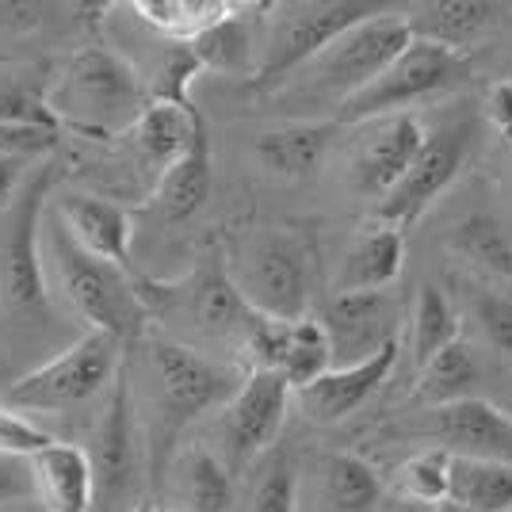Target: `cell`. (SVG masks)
<instances>
[{"label":"cell","instance_id":"obj_46","mask_svg":"<svg viewBox=\"0 0 512 512\" xmlns=\"http://www.w3.org/2000/svg\"><path fill=\"white\" fill-rule=\"evenodd\" d=\"M130 512H165V509H157L153 501H142V505H134V509H130Z\"/></svg>","mask_w":512,"mask_h":512},{"label":"cell","instance_id":"obj_10","mask_svg":"<svg viewBox=\"0 0 512 512\" xmlns=\"http://www.w3.org/2000/svg\"><path fill=\"white\" fill-rule=\"evenodd\" d=\"M92 474H96V512H130L142 505V482H150V459H146V440L138 425V406H134V379H130V352L127 367L104 398V413L92 432Z\"/></svg>","mask_w":512,"mask_h":512},{"label":"cell","instance_id":"obj_39","mask_svg":"<svg viewBox=\"0 0 512 512\" xmlns=\"http://www.w3.org/2000/svg\"><path fill=\"white\" fill-rule=\"evenodd\" d=\"M50 444H54V436L43 432V425H35L31 417L0 406V455L31 459V455H39V451L50 448Z\"/></svg>","mask_w":512,"mask_h":512},{"label":"cell","instance_id":"obj_7","mask_svg":"<svg viewBox=\"0 0 512 512\" xmlns=\"http://www.w3.org/2000/svg\"><path fill=\"white\" fill-rule=\"evenodd\" d=\"M386 8L363 0H306V4H268L264 39H260V69L253 85L260 92L283 88L299 69L333 46L356 23L379 16Z\"/></svg>","mask_w":512,"mask_h":512},{"label":"cell","instance_id":"obj_1","mask_svg":"<svg viewBox=\"0 0 512 512\" xmlns=\"http://www.w3.org/2000/svg\"><path fill=\"white\" fill-rule=\"evenodd\" d=\"M138 352V371L142 383L134 386V406H138V425L146 440V459H150V482H165L172 459L180 455L184 432L203 421L214 409H226V402L237 394L245 371L237 363H226L207 352H195L188 344L172 341L157 329H146L142 341L130 344ZM130 371V379H134Z\"/></svg>","mask_w":512,"mask_h":512},{"label":"cell","instance_id":"obj_17","mask_svg":"<svg viewBox=\"0 0 512 512\" xmlns=\"http://www.w3.org/2000/svg\"><path fill=\"white\" fill-rule=\"evenodd\" d=\"M299 512H383V478L348 451H314L299 467Z\"/></svg>","mask_w":512,"mask_h":512},{"label":"cell","instance_id":"obj_5","mask_svg":"<svg viewBox=\"0 0 512 512\" xmlns=\"http://www.w3.org/2000/svg\"><path fill=\"white\" fill-rule=\"evenodd\" d=\"M241 291V299L256 314L279 321H299L314 314V276L318 256L314 245L295 230L264 226L245 234L234 253L222 260Z\"/></svg>","mask_w":512,"mask_h":512},{"label":"cell","instance_id":"obj_29","mask_svg":"<svg viewBox=\"0 0 512 512\" xmlns=\"http://www.w3.org/2000/svg\"><path fill=\"white\" fill-rule=\"evenodd\" d=\"M237 4L226 0H130L127 12L157 31L165 43H195L214 23H222Z\"/></svg>","mask_w":512,"mask_h":512},{"label":"cell","instance_id":"obj_25","mask_svg":"<svg viewBox=\"0 0 512 512\" xmlns=\"http://www.w3.org/2000/svg\"><path fill=\"white\" fill-rule=\"evenodd\" d=\"M234 470L211 448H180L169 467V512H230L234 505Z\"/></svg>","mask_w":512,"mask_h":512},{"label":"cell","instance_id":"obj_15","mask_svg":"<svg viewBox=\"0 0 512 512\" xmlns=\"http://www.w3.org/2000/svg\"><path fill=\"white\" fill-rule=\"evenodd\" d=\"M291 402L295 390L287 386V379L272 371H245L237 394L222 409V448L230 455V470L249 467L276 444Z\"/></svg>","mask_w":512,"mask_h":512},{"label":"cell","instance_id":"obj_22","mask_svg":"<svg viewBox=\"0 0 512 512\" xmlns=\"http://www.w3.org/2000/svg\"><path fill=\"white\" fill-rule=\"evenodd\" d=\"M337 127V119H287L256 134L253 157L276 180H306L329 157Z\"/></svg>","mask_w":512,"mask_h":512},{"label":"cell","instance_id":"obj_11","mask_svg":"<svg viewBox=\"0 0 512 512\" xmlns=\"http://www.w3.org/2000/svg\"><path fill=\"white\" fill-rule=\"evenodd\" d=\"M58 184V161L31 169L20 199L0 214V302L8 310H46L43 211Z\"/></svg>","mask_w":512,"mask_h":512},{"label":"cell","instance_id":"obj_47","mask_svg":"<svg viewBox=\"0 0 512 512\" xmlns=\"http://www.w3.org/2000/svg\"><path fill=\"white\" fill-rule=\"evenodd\" d=\"M440 512H463V509H455V505H440Z\"/></svg>","mask_w":512,"mask_h":512},{"label":"cell","instance_id":"obj_9","mask_svg":"<svg viewBox=\"0 0 512 512\" xmlns=\"http://www.w3.org/2000/svg\"><path fill=\"white\" fill-rule=\"evenodd\" d=\"M467 77V54L413 39L371 85L356 92L352 100H344L333 111V119L341 127H360V123L386 119V115H413L417 104H425L432 96H444V92H455L459 85H467Z\"/></svg>","mask_w":512,"mask_h":512},{"label":"cell","instance_id":"obj_38","mask_svg":"<svg viewBox=\"0 0 512 512\" xmlns=\"http://www.w3.org/2000/svg\"><path fill=\"white\" fill-rule=\"evenodd\" d=\"M470 306H474V314H478V325H482L486 341H490L505 360H512V295L490 291V287H474Z\"/></svg>","mask_w":512,"mask_h":512},{"label":"cell","instance_id":"obj_4","mask_svg":"<svg viewBox=\"0 0 512 512\" xmlns=\"http://www.w3.org/2000/svg\"><path fill=\"white\" fill-rule=\"evenodd\" d=\"M43 245L65 306L81 321H88V329L111 333L127 348L142 341V333L150 329V314H146V302L138 291V279H142L138 272H123L100 256L85 253L65 234L58 218L46 222Z\"/></svg>","mask_w":512,"mask_h":512},{"label":"cell","instance_id":"obj_34","mask_svg":"<svg viewBox=\"0 0 512 512\" xmlns=\"http://www.w3.org/2000/svg\"><path fill=\"white\" fill-rule=\"evenodd\" d=\"M394 490L406 501H417V505H448L451 497V455L444 448H425L417 451L413 459H406L398 467V478H394Z\"/></svg>","mask_w":512,"mask_h":512},{"label":"cell","instance_id":"obj_12","mask_svg":"<svg viewBox=\"0 0 512 512\" xmlns=\"http://www.w3.org/2000/svg\"><path fill=\"white\" fill-rule=\"evenodd\" d=\"M360 134L344 153V184L348 192L383 203L386 195L402 184L417 153L425 150L428 130L417 115H386L360 123Z\"/></svg>","mask_w":512,"mask_h":512},{"label":"cell","instance_id":"obj_40","mask_svg":"<svg viewBox=\"0 0 512 512\" xmlns=\"http://www.w3.org/2000/svg\"><path fill=\"white\" fill-rule=\"evenodd\" d=\"M12 501H35L31 470H27V459L0 455V509L12 505Z\"/></svg>","mask_w":512,"mask_h":512},{"label":"cell","instance_id":"obj_27","mask_svg":"<svg viewBox=\"0 0 512 512\" xmlns=\"http://www.w3.org/2000/svg\"><path fill=\"white\" fill-rule=\"evenodd\" d=\"M409 31L417 43H432L467 54L497 20V4L490 0H432V4H417L406 12Z\"/></svg>","mask_w":512,"mask_h":512},{"label":"cell","instance_id":"obj_36","mask_svg":"<svg viewBox=\"0 0 512 512\" xmlns=\"http://www.w3.org/2000/svg\"><path fill=\"white\" fill-rule=\"evenodd\" d=\"M199 73H203V62L195 58L192 46H188V43H169V46H165V54H161V62H157V69H153V77H146V85H150L153 100L192 107L188 88H192V81L199 77Z\"/></svg>","mask_w":512,"mask_h":512},{"label":"cell","instance_id":"obj_3","mask_svg":"<svg viewBox=\"0 0 512 512\" xmlns=\"http://www.w3.org/2000/svg\"><path fill=\"white\" fill-rule=\"evenodd\" d=\"M138 291L157 333L207 356H214L211 348H230L241 360L256 310L241 299L222 260H207L180 279H138Z\"/></svg>","mask_w":512,"mask_h":512},{"label":"cell","instance_id":"obj_31","mask_svg":"<svg viewBox=\"0 0 512 512\" xmlns=\"http://www.w3.org/2000/svg\"><path fill=\"white\" fill-rule=\"evenodd\" d=\"M448 505L463 512H512V467L490 459H451Z\"/></svg>","mask_w":512,"mask_h":512},{"label":"cell","instance_id":"obj_32","mask_svg":"<svg viewBox=\"0 0 512 512\" xmlns=\"http://www.w3.org/2000/svg\"><path fill=\"white\" fill-rule=\"evenodd\" d=\"M478 375H482V371H478L474 352L459 341V344H451V348H444L440 356H432V360L417 371V390H413V398L428 409L463 402V398H474L470 386L478 383Z\"/></svg>","mask_w":512,"mask_h":512},{"label":"cell","instance_id":"obj_13","mask_svg":"<svg viewBox=\"0 0 512 512\" xmlns=\"http://www.w3.org/2000/svg\"><path fill=\"white\" fill-rule=\"evenodd\" d=\"M237 363H241V371H272L279 379H287L291 390H302L333 367V348H329L318 314L299 321L256 314Z\"/></svg>","mask_w":512,"mask_h":512},{"label":"cell","instance_id":"obj_6","mask_svg":"<svg viewBox=\"0 0 512 512\" xmlns=\"http://www.w3.org/2000/svg\"><path fill=\"white\" fill-rule=\"evenodd\" d=\"M127 344L111 333L88 329L81 341H73L54 360L39 363L23 379L8 386L4 409L12 413H65V409L88 406L92 398H107L119 371L127 367Z\"/></svg>","mask_w":512,"mask_h":512},{"label":"cell","instance_id":"obj_45","mask_svg":"<svg viewBox=\"0 0 512 512\" xmlns=\"http://www.w3.org/2000/svg\"><path fill=\"white\" fill-rule=\"evenodd\" d=\"M383 512H440V509H432V505H417V501H406V497H398V501L383 505Z\"/></svg>","mask_w":512,"mask_h":512},{"label":"cell","instance_id":"obj_23","mask_svg":"<svg viewBox=\"0 0 512 512\" xmlns=\"http://www.w3.org/2000/svg\"><path fill=\"white\" fill-rule=\"evenodd\" d=\"M406 268V230L371 222L348 249L333 272L329 295H363V291H390Z\"/></svg>","mask_w":512,"mask_h":512},{"label":"cell","instance_id":"obj_21","mask_svg":"<svg viewBox=\"0 0 512 512\" xmlns=\"http://www.w3.org/2000/svg\"><path fill=\"white\" fill-rule=\"evenodd\" d=\"M207 130L203 115L192 107H180V104H165V100H153L146 107V115L134 123L123 146L130 150V157L142 165V169L153 176V184L165 176V172L192 150L199 142V134Z\"/></svg>","mask_w":512,"mask_h":512},{"label":"cell","instance_id":"obj_33","mask_svg":"<svg viewBox=\"0 0 512 512\" xmlns=\"http://www.w3.org/2000/svg\"><path fill=\"white\" fill-rule=\"evenodd\" d=\"M409 341H413L417 371H421L432 356H440L444 348L463 341V321L455 314V306H451L448 295H444L440 287H432V283H425V287L417 291L413 318H409Z\"/></svg>","mask_w":512,"mask_h":512},{"label":"cell","instance_id":"obj_37","mask_svg":"<svg viewBox=\"0 0 512 512\" xmlns=\"http://www.w3.org/2000/svg\"><path fill=\"white\" fill-rule=\"evenodd\" d=\"M245 512H299V478H295V467L291 463H268L260 482L249 493V505Z\"/></svg>","mask_w":512,"mask_h":512},{"label":"cell","instance_id":"obj_43","mask_svg":"<svg viewBox=\"0 0 512 512\" xmlns=\"http://www.w3.org/2000/svg\"><path fill=\"white\" fill-rule=\"evenodd\" d=\"M39 4H0V31H27V27H39L43 23Z\"/></svg>","mask_w":512,"mask_h":512},{"label":"cell","instance_id":"obj_30","mask_svg":"<svg viewBox=\"0 0 512 512\" xmlns=\"http://www.w3.org/2000/svg\"><path fill=\"white\" fill-rule=\"evenodd\" d=\"M448 249L455 256H463L470 268H478L482 276L512 287V237L505 234V226L493 214L474 211L467 218H459L451 226Z\"/></svg>","mask_w":512,"mask_h":512},{"label":"cell","instance_id":"obj_18","mask_svg":"<svg viewBox=\"0 0 512 512\" xmlns=\"http://www.w3.org/2000/svg\"><path fill=\"white\" fill-rule=\"evenodd\" d=\"M428 432L451 459H490L512 467V417L486 398H463L428 409Z\"/></svg>","mask_w":512,"mask_h":512},{"label":"cell","instance_id":"obj_20","mask_svg":"<svg viewBox=\"0 0 512 512\" xmlns=\"http://www.w3.org/2000/svg\"><path fill=\"white\" fill-rule=\"evenodd\" d=\"M54 218L85 253L100 256L123 272H134V260H130L134 218L127 207L92 192H62L54 199Z\"/></svg>","mask_w":512,"mask_h":512},{"label":"cell","instance_id":"obj_28","mask_svg":"<svg viewBox=\"0 0 512 512\" xmlns=\"http://www.w3.org/2000/svg\"><path fill=\"white\" fill-rule=\"evenodd\" d=\"M207 195H211V138L203 130L192 150L153 184L150 207L161 222H188L192 214L203 211Z\"/></svg>","mask_w":512,"mask_h":512},{"label":"cell","instance_id":"obj_14","mask_svg":"<svg viewBox=\"0 0 512 512\" xmlns=\"http://www.w3.org/2000/svg\"><path fill=\"white\" fill-rule=\"evenodd\" d=\"M467 153H470L467 119H455V123H444V127L428 130L425 150L417 153V161L409 165V172L402 176V184L386 195L383 203H375V218L386 222V226L409 230V226L455 184V176L467 165Z\"/></svg>","mask_w":512,"mask_h":512},{"label":"cell","instance_id":"obj_42","mask_svg":"<svg viewBox=\"0 0 512 512\" xmlns=\"http://www.w3.org/2000/svg\"><path fill=\"white\" fill-rule=\"evenodd\" d=\"M486 119L501 138H512V77H501L486 88Z\"/></svg>","mask_w":512,"mask_h":512},{"label":"cell","instance_id":"obj_35","mask_svg":"<svg viewBox=\"0 0 512 512\" xmlns=\"http://www.w3.org/2000/svg\"><path fill=\"white\" fill-rule=\"evenodd\" d=\"M62 146V127L54 119H4L0 123V161H54Z\"/></svg>","mask_w":512,"mask_h":512},{"label":"cell","instance_id":"obj_24","mask_svg":"<svg viewBox=\"0 0 512 512\" xmlns=\"http://www.w3.org/2000/svg\"><path fill=\"white\" fill-rule=\"evenodd\" d=\"M27 470L43 512H96V474L88 448L54 440L27 459Z\"/></svg>","mask_w":512,"mask_h":512},{"label":"cell","instance_id":"obj_26","mask_svg":"<svg viewBox=\"0 0 512 512\" xmlns=\"http://www.w3.org/2000/svg\"><path fill=\"white\" fill-rule=\"evenodd\" d=\"M260 8L264 4H237L226 20L214 23L207 35L188 43L203 69L253 81L260 69V39H264V16H253Z\"/></svg>","mask_w":512,"mask_h":512},{"label":"cell","instance_id":"obj_16","mask_svg":"<svg viewBox=\"0 0 512 512\" xmlns=\"http://www.w3.org/2000/svg\"><path fill=\"white\" fill-rule=\"evenodd\" d=\"M318 321L333 348V367H352L398 344L402 314L390 291H363V295H329L321 302Z\"/></svg>","mask_w":512,"mask_h":512},{"label":"cell","instance_id":"obj_44","mask_svg":"<svg viewBox=\"0 0 512 512\" xmlns=\"http://www.w3.org/2000/svg\"><path fill=\"white\" fill-rule=\"evenodd\" d=\"M27 176H31V172L23 169L20 161H0V214L8 211L16 199H20Z\"/></svg>","mask_w":512,"mask_h":512},{"label":"cell","instance_id":"obj_2","mask_svg":"<svg viewBox=\"0 0 512 512\" xmlns=\"http://www.w3.org/2000/svg\"><path fill=\"white\" fill-rule=\"evenodd\" d=\"M50 119L96 142H123L153 104L146 77L119 50L92 43L77 50L43 92Z\"/></svg>","mask_w":512,"mask_h":512},{"label":"cell","instance_id":"obj_41","mask_svg":"<svg viewBox=\"0 0 512 512\" xmlns=\"http://www.w3.org/2000/svg\"><path fill=\"white\" fill-rule=\"evenodd\" d=\"M4 119H50L46 100L27 92L23 85H4L0 81V123Z\"/></svg>","mask_w":512,"mask_h":512},{"label":"cell","instance_id":"obj_8","mask_svg":"<svg viewBox=\"0 0 512 512\" xmlns=\"http://www.w3.org/2000/svg\"><path fill=\"white\" fill-rule=\"evenodd\" d=\"M409 43H413V31H409L406 12H379L371 20L356 23L352 31H344L337 43L325 46L314 62L299 69L295 73L299 81L291 85V92L341 107L344 100H352L356 92L371 85Z\"/></svg>","mask_w":512,"mask_h":512},{"label":"cell","instance_id":"obj_19","mask_svg":"<svg viewBox=\"0 0 512 512\" xmlns=\"http://www.w3.org/2000/svg\"><path fill=\"white\" fill-rule=\"evenodd\" d=\"M394 367H398V344L352 367H329L321 379L295 390V406L314 425H341L360 406H367L371 394H379V386L394 375Z\"/></svg>","mask_w":512,"mask_h":512}]
</instances>
